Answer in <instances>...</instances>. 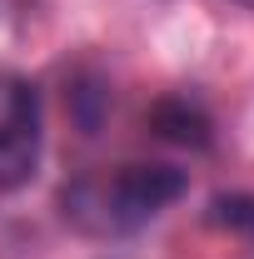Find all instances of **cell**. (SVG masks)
Instances as JSON below:
<instances>
[{
	"label": "cell",
	"mask_w": 254,
	"mask_h": 259,
	"mask_svg": "<svg viewBox=\"0 0 254 259\" xmlns=\"http://www.w3.org/2000/svg\"><path fill=\"white\" fill-rule=\"evenodd\" d=\"M190 194V175L170 160H135L110 175H80L60 190V214L65 225L95 239H120L135 234L150 220H159L170 204Z\"/></svg>",
	"instance_id": "obj_1"
},
{
	"label": "cell",
	"mask_w": 254,
	"mask_h": 259,
	"mask_svg": "<svg viewBox=\"0 0 254 259\" xmlns=\"http://www.w3.org/2000/svg\"><path fill=\"white\" fill-rule=\"evenodd\" d=\"M45 155V110L25 75L0 70V194L25 190Z\"/></svg>",
	"instance_id": "obj_2"
},
{
	"label": "cell",
	"mask_w": 254,
	"mask_h": 259,
	"mask_svg": "<svg viewBox=\"0 0 254 259\" xmlns=\"http://www.w3.org/2000/svg\"><path fill=\"white\" fill-rule=\"evenodd\" d=\"M150 130L159 140L180 145V150H209L215 140V120L204 115V105L190 95H164L150 105Z\"/></svg>",
	"instance_id": "obj_3"
},
{
	"label": "cell",
	"mask_w": 254,
	"mask_h": 259,
	"mask_svg": "<svg viewBox=\"0 0 254 259\" xmlns=\"http://www.w3.org/2000/svg\"><path fill=\"white\" fill-rule=\"evenodd\" d=\"M209 225L254 244V194H215L209 199Z\"/></svg>",
	"instance_id": "obj_4"
},
{
	"label": "cell",
	"mask_w": 254,
	"mask_h": 259,
	"mask_svg": "<svg viewBox=\"0 0 254 259\" xmlns=\"http://www.w3.org/2000/svg\"><path fill=\"white\" fill-rule=\"evenodd\" d=\"M239 5H249V10H254V0H239Z\"/></svg>",
	"instance_id": "obj_5"
}]
</instances>
